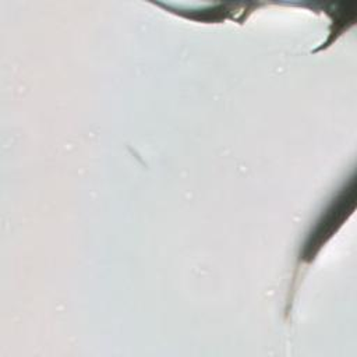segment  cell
<instances>
[{
	"label": "cell",
	"mask_w": 357,
	"mask_h": 357,
	"mask_svg": "<svg viewBox=\"0 0 357 357\" xmlns=\"http://www.w3.org/2000/svg\"><path fill=\"white\" fill-rule=\"evenodd\" d=\"M356 204V187L354 178L346 184L336 198L331 202L328 209L322 213L312 231L308 234V238L300 252V261L311 262L321 247L331 238L332 234L342 226L346 218L353 212Z\"/></svg>",
	"instance_id": "1"
}]
</instances>
